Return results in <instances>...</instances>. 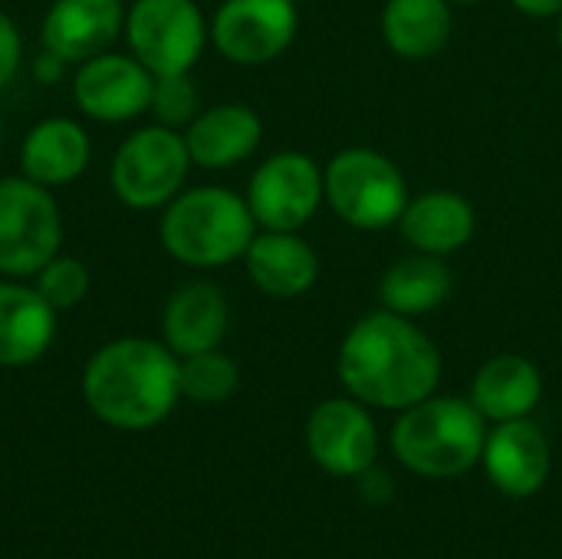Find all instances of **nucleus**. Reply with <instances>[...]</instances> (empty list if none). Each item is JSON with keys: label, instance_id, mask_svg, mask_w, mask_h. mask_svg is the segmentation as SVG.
<instances>
[{"label": "nucleus", "instance_id": "1", "mask_svg": "<svg viewBox=\"0 0 562 559\" xmlns=\"http://www.w3.org/2000/svg\"><path fill=\"white\" fill-rule=\"evenodd\" d=\"M339 382L362 405L405 412L435 395L441 353L412 316L379 310L346 333L339 346Z\"/></svg>", "mask_w": 562, "mask_h": 559}, {"label": "nucleus", "instance_id": "2", "mask_svg": "<svg viewBox=\"0 0 562 559\" xmlns=\"http://www.w3.org/2000/svg\"><path fill=\"white\" fill-rule=\"evenodd\" d=\"M181 359L155 339L125 336L95 349L82 369V399L89 412L119 432H148L161 425L178 399Z\"/></svg>", "mask_w": 562, "mask_h": 559}, {"label": "nucleus", "instance_id": "3", "mask_svg": "<svg viewBox=\"0 0 562 559\" xmlns=\"http://www.w3.org/2000/svg\"><path fill=\"white\" fill-rule=\"evenodd\" d=\"M161 247L184 267L211 270L240 260L257 237L247 198L231 188H188L165 204L158 224Z\"/></svg>", "mask_w": 562, "mask_h": 559}, {"label": "nucleus", "instance_id": "4", "mask_svg": "<svg viewBox=\"0 0 562 559\" xmlns=\"http://www.w3.org/2000/svg\"><path fill=\"white\" fill-rule=\"evenodd\" d=\"M471 399H435L405 409L392 428L395 458L422 478H458L481 465L487 428Z\"/></svg>", "mask_w": 562, "mask_h": 559}, {"label": "nucleus", "instance_id": "5", "mask_svg": "<svg viewBox=\"0 0 562 559\" xmlns=\"http://www.w3.org/2000/svg\"><path fill=\"white\" fill-rule=\"evenodd\" d=\"M323 181L333 214L359 231H382L398 224L408 204L405 175L375 148H346L333 155Z\"/></svg>", "mask_w": 562, "mask_h": 559}, {"label": "nucleus", "instance_id": "6", "mask_svg": "<svg viewBox=\"0 0 562 559\" xmlns=\"http://www.w3.org/2000/svg\"><path fill=\"white\" fill-rule=\"evenodd\" d=\"M63 244V217L53 188L26 175L0 178V277L33 280Z\"/></svg>", "mask_w": 562, "mask_h": 559}, {"label": "nucleus", "instance_id": "7", "mask_svg": "<svg viewBox=\"0 0 562 559\" xmlns=\"http://www.w3.org/2000/svg\"><path fill=\"white\" fill-rule=\"evenodd\" d=\"M191 171V155L184 135L168 125H145L132 132L109 168V185L115 198L132 211L165 208L181 194Z\"/></svg>", "mask_w": 562, "mask_h": 559}, {"label": "nucleus", "instance_id": "8", "mask_svg": "<svg viewBox=\"0 0 562 559\" xmlns=\"http://www.w3.org/2000/svg\"><path fill=\"white\" fill-rule=\"evenodd\" d=\"M122 33L128 53L155 76L191 72L211 40V26L194 0H132Z\"/></svg>", "mask_w": 562, "mask_h": 559}, {"label": "nucleus", "instance_id": "9", "mask_svg": "<svg viewBox=\"0 0 562 559\" xmlns=\"http://www.w3.org/2000/svg\"><path fill=\"white\" fill-rule=\"evenodd\" d=\"M326 201L323 168L303 152H277L250 178L247 204L263 231H300Z\"/></svg>", "mask_w": 562, "mask_h": 559}, {"label": "nucleus", "instance_id": "10", "mask_svg": "<svg viewBox=\"0 0 562 559\" xmlns=\"http://www.w3.org/2000/svg\"><path fill=\"white\" fill-rule=\"evenodd\" d=\"M296 26L293 0H224L211 20V43L227 63L263 66L290 49Z\"/></svg>", "mask_w": 562, "mask_h": 559}, {"label": "nucleus", "instance_id": "11", "mask_svg": "<svg viewBox=\"0 0 562 559\" xmlns=\"http://www.w3.org/2000/svg\"><path fill=\"white\" fill-rule=\"evenodd\" d=\"M155 72L142 66L132 53H99L76 66L72 99L82 115L95 122H132L151 109Z\"/></svg>", "mask_w": 562, "mask_h": 559}, {"label": "nucleus", "instance_id": "12", "mask_svg": "<svg viewBox=\"0 0 562 559\" xmlns=\"http://www.w3.org/2000/svg\"><path fill=\"white\" fill-rule=\"evenodd\" d=\"M306 448L326 474L362 478L379 458V428L362 402L326 399L306 422Z\"/></svg>", "mask_w": 562, "mask_h": 559}, {"label": "nucleus", "instance_id": "13", "mask_svg": "<svg viewBox=\"0 0 562 559\" xmlns=\"http://www.w3.org/2000/svg\"><path fill=\"white\" fill-rule=\"evenodd\" d=\"M125 10L122 0H53L40 23L43 49L79 66L115 43L125 30Z\"/></svg>", "mask_w": 562, "mask_h": 559}, {"label": "nucleus", "instance_id": "14", "mask_svg": "<svg viewBox=\"0 0 562 559\" xmlns=\"http://www.w3.org/2000/svg\"><path fill=\"white\" fill-rule=\"evenodd\" d=\"M484 471L507 497H533L550 478V445L530 418L501 422L484 441Z\"/></svg>", "mask_w": 562, "mask_h": 559}, {"label": "nucleus", "instance_id": "15", "mask_svg": "<svg viewBox=\"0 0 562 559\" xmlns=\"http://www.w3.org/2000/svg\"><path fill=\"white\" fill-rule=\"evenodd\" d=\"M181 135H184L191 165L207 168V171H224V168L247 161L260 148L263 122L244 102H221V105L201 109Z\"/></svg>", "mask_w": 562, "mask_h": 559}, {"label": "nucleus", "instance_id": "16", "mask_svg": "<svg viewBox=\"0 0 562 559\" xmlns=\"http://www.w3.org/2000/svg\"><path fill=\"white\" fill-rule=\"evenodd\" d=\"M231 326V306L221 287L207 280L181 283L161 313V343L178 356H194L217 349Z\"/></svg>", "mask_w": 562, "mask_h": 559}, {"label": "nucleus", "instance_id": "17", "mask_svg": "<svg viewBox=\"0 0 562 559\" xmlns=\"http://www.w3.org/2000/svg\"><path fill=\"white\" fill-rule=\"evenodd\" d=\"M250 283L273 300H296L319 280V257L300 231H260L247 254Z\"/></svg>", "mask_w": 562, "mask_h": 559}, {"label": "nucleus", "instance_id": "18", "mask_svg": "<svg viewBox=\"0 0 562 559\" xmlns=\"http://www.w3.org/2000/svg\"><path fill=\"white\" fill-rule=\"evenodd\" d=\"M92 161V142L76 119H40L20 145V175L43 188H63L82 178Z\"/></svg>", "mask_w": 562, "mask_h": 559}, {"label": "nucleus", "instance_id": "19", "mask_svg": "<svg viewBox=\"0 0 562 559\" xmlns=\"http://www.w3.org/2000/svg\"><path fill=\"white\" fill-rule=\"evenodd\" d=\"M56 339V310L23 280L0 277V369H20L46 356Z\"/></svg>", "mask_w": 562, "mask_h": 559}, {"label": "nucleus", "instance_id": "20", "mask_svg": "<svg viewBox=\"0 0 562 559\" xmlns=\"http://www.w3.org/2000/svg\"><path fill=\"white\" fill-rule=\"evenodd\" d=\"M398 231L418 254L448 257L468 247V241L477 231V217H474V208L461 194L428 191V194L408 198L398 217Z\"/></svg>", "mask_w": 562, "mask_h": 559}, {"label": "nucleus", "instance_id": "21", "mask_svg": "<svg viewBox=\"0 0 562 559\" xmlns=\"http://www.w3.org/2000/svg\"><path fill=\"white\" fill-rule=\"evenodd\" d=\"M543 395V376L540 369L524 356H494L484 362L471 385V402L487 422H514L530 418V412L540 405Z\"/></svg>", "mask_w": 562, "mask_h": 559}, {"label": "nucleus", "instance_id": "22", "mask_svg": "<svg viewBox=\"0 0 562 559\" xmlns=\"http://www.w3.org/2000/svg\"><path fill=\"white\" fill-rule=\"evenodd\" d=\"M451 0H389L382 10V36L402 59H431L451 40Z\"/></svg>", "mask_w": 562, "mask_h": 559}, {"label": "nucleus", "instance_id": "23", "mask_svg": "<svg viewBox=\"0 0 562 559\" xmlns=\"http://www.w3.org/2000/svg\"><path fill=\"white\" fill-rule=\"evenodd\" d=\"M454 287V273L445 264V257L435 254H412L395 260L379 283V297L385 303V310L398 313V316H422L438 310Z\"/></svg>", "mask_w": 562, "mask_h": 559}, {"label": "nucleus", "instance_id": "24", "mask_svg": "<svg viewBox=\"0 0 562 559\" xmlns=\"http://www.w3.org/2000/svg\"><path fill=\"white\" fill-rule=\"evenodd\" d=\"M178 382H181V399L194 405H221L237 392L240 369L221 349H207V353H194L181 359Z\"/></svg>", "mask_w": 562, "mask_h": 559}, {"label": "nucleus", "instance_id": "25", "mask_svg": "<svg viewBox=\"0 0 562 559\" xmlns=\"http://www.w3.org/2000/svg\"><path fill=\"white\" fill-rule=\"evenodd\" d=\"M33 287H36V293L59 313V310L79 306V303L89 297L92 277H89V267H86L79 257L56 254L46 267L36 270Z\"/></svg>", "mask_w": 562, "mask_h": 559}, {"label": "nucleus", "instance_id": "26", "mask_svg": "<svg viewBox=\"0 0 562 559\" xmlns=\"http://www.w3.org/2000/svg\"><path fill=\"white\" fill-rule=\"evenodd\" d=\"M158 125L168 128H188L194 122V115L201 112V96L198 86L191 79V72H175V76H155V96H151V109Z\"/></svg>", "mask_w": 562, "mask_h": 559}, {"label": "nucleus", "instance_id": "27", "mask_svg": "<svg viewBox=\"0 0 562 559\" xmlns=\"http://www.w3.org/2000/svg\"><path fill=\"white\" fill-rule=\"evenodd\" d=\"M20 59H23L20 30H16V23H13V16H10L7 10H0V89L16 76Z\"/></svg>", "mask_w": 562, "mask_h": 559}, {"label": "nucleus", "instance_id": "28", "mask_svg": "<svg viewBox=\"0 0 562 559\" xmlns=\"http://www.w3.org/2000/svg\"><path fill=\"white\" fill-rule=\"evenodd\" d=\"M66 59H59L56 53H49V49H43V56L36 59V66H33V72H36V79L40 82H56L63 72H66Z\"/></svg>", "mask_w": 562, "mask_h": 559}, {"label": "nucleus", "instance_id": "29", "mask_svg": "<svg viewBox=\"0 0 562 559\" xmlns=\"http://www.w3.org/2000/svg\"><path fill=\"white\" fill-rule=\"evenodd\" d=\"M520 13L547 20V16H562V0H510Z\"/></svg>", "mask_w": 562, "mask_h": 559}, {"label": "nucleus", "instance_id": "30", "mask_svg": "<svg viewBox=\"0 0 562 559\" xmlns=\"http://www.w3.org/2000/svg\"><path fill=\"white\" fill-rule=\"evenodd\" d=\"M451 3H477V0H451Z\"/></svg>", "mask_w": 562, "mask_h": 559}, {"label": "nucleus", "instance_id": "31", "mask_svg": "<svg viewBox=\"0 0 562 559\" xmlns=\"http://www.w3.org/2000/svg\"><path fill=\"white\" fill-rule=\"evenodd\" d=\"M560 46H562V16H560Z\"/></svg>", "mask_w": 562, "mask_h": 559}, {"label": "nucleus", "instance_id": "32", "mask_svg": "<svg viewBox=\"0 0 562 559\" xmlns=\"http://www.w3.org/2000/svg\"><path fill=\"white\" fill-rule=\"evenodd\" d=\"M293 3H306V0H293Z\"/></svg>", "mask_w": 562, "mask_h": 559}]
</instances>
